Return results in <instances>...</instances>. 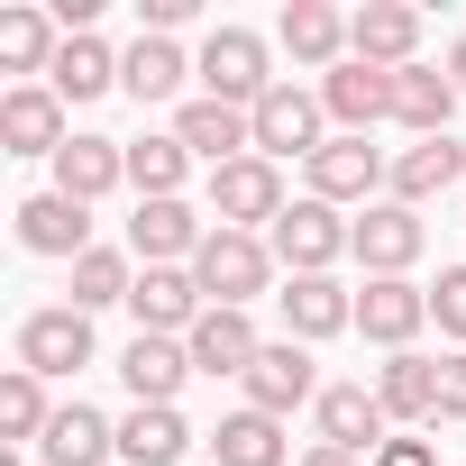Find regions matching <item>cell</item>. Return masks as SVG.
Wrapping results in <instances>:
<instances>
[{"label": "cell", "instance_id": "1", "mask_svg": "<svg viewBox=\"0 0 466 466\" xmlns=\"http://www.w3.org/2000/svg\"><path fill=\"white\" fill-rule=\"evenodd\" d=\"M192 284H201V302H210V311H248V302L275 284V248H266V238H248V228H210L201 257H192Z\"/></svg>", "mask_w": 466, "mask_h": 466}, {"label": "cell", "instance_id": "2", "mask_svg": "<svg viewBox=\"0 0 466 466\" xmlns=\"http://www.w3.org/2000/svg\"><path fill=\"white\" fill-rule=\"evenodd\" d=\"M192 74H201V101H228V110H257V101L275 92L266 37H257V28H210L201 56H192Z\"/></svg>", "mask_w": 466, "mask_h": 466}, {"label": "cell", "instance_id": "3", "mask_svg": "<svg viewBox=\"0 0 466 466\" xmlns=\"http://www.w3.org/2000/svg\"><path fill=\"white\" fill-rule=\"evenodd\" d=\"M266 248H275V266H284V275H329V266L357 248V219H339L329 201H311V192H302V201L266 228Z\"/></svg>", "mask_w": 466, "mask_h": 466}, {"label": "cell", "instance_id": "4", "mask_svg": "<svg viewBox=\"0 0 466 466\" xmlns=\"http://www.w3.org/2000/svg\"><path fill=\"white\" fill-rule=\"evenodd\" d=\"M248 119H257V156H266V165H284V156L311 165V156L329 147V110H320V92H302V83H275Z\"/></svg>", "mask_w": 466, "mask_h": 466}, {"label": "cell", "instance_id": "5", "mask_svg": "<svg viewBox=\"0 0 466 466\" xmlns=\"http://www.w3.org/2000/svg\"><path fill=\"white\" fill-rule=\"evenodd\" d=\"M284 210H293V201H284V174H275L266 156H238V165L210 174V219H219V228H248V238H266Z\"/></svg>", "mask_w": 466, "mask_h": 466}, {"label": "cell", "instance_id": "6", "mask_svg": "<svg viewBox=\"0 0 466 466\" xmlns=\"http://www.w3.org/2000/svg\"><path fill=\"white\" fill-rule=\"evenodd\" d=\"M238 384H248V411H275V420H293L302 402H320V366H311L302 339H266Z\"/></svg>", "mask_w": 466, "mask_h": 466}, {"label": "cell", "instance_id": "7", "mask_svg": "<svg viewBox=\"0 0 466 466\" xmlns=\"http://www.w3.org/2000/svg\"><path fill=\"white\" fill-rule=\"evenodd\" d=\"M357 329L402 357V348L430 329V284H411V275H366V284H357Z\"/></svg>", "mask_w": 466, "mask_h": 466}, {"label": "cell", "instance_id": "8", "mask_svg": "<svg viewBox=\"0 0 466 466\" xmlns=\"http://www.w3.org/2000/svg\"><path fill=\"white\" fill-rule=\"evenodd\" d=\"M420 248H430V228H420L411 201H366V210H357V248H348V257H357L366 275H411Z\"/></svg>", "mask_w": 466, "mask_h": 466}, {"label": "cell", "instance_id": "9", "mask_svg": "<svg viewBox=\"0 0 466 466\" xmlns=\"http://www.w3.org/2000/svg\"><path fill=\"white\" fill-rule=\"evenodd\" d=\"M348 56L375 65V74L420 65V10L411 0H366V10H348Z\"/></svg>", "mask_w": 466, "mask_h": 466}, {"label": "cell", "instance_id": "10", "mask_svg": "<svg viewBox=\"0 0 466 466\" xmlns=\"http://www.w3.org/2000/svg\"><path fill=\"white\" fill-rule=\"evenodd\" d=\"M19 366L28 375H83L92 366V311H74V302L28 311L19 320Z\"/></svg>", "mask_w": 466, "mask_h": 466}, {"label": "cell", "instance_id": "11", "mask_svg": "<svg viewBox=\"0 0 466 466\" xmlns=\"http://www.w3.org/2000/svg\"><path fill=\"white\" fill-rule=\"evenodd\" d=\"M65 101L46 92V83H10V92H0V156H65Z\"/></svg>", "mask_w": 466, "mask_h": 466}, {"label": "cell", "instance_id": "12", "mask_svg": "<svg viewBox=\"0 0 466 466\" xmlns=\"http://www.w3.org/2000/svg\"><path fill=\"white\" fill-rule=\"evenodd\" d=\"M311 430H320V448H348V457H375L393 420H384L375 384H320V402H311Z\"/></svg>", "mask_w": 466, "mask_h": 466}, {"label": "cell", "instance_id": "13", "mask_svg": "<svg viewBox=\"0 0 466 466\" xmlns=\"http://www.w3.org/2000/svg\"><path fill=\"white\" fill-rule=\"evenodd\" d=\"M10 219H19V248H28V257H65V266H74V257H92V210H83V201H65L56 183H46V192H28Z\"/></svg>", "mask_w": 466, "mask_h": 466}, {"label": "cell", "instance_id": "14", "mask_svg": "<svg viewBox=\"0 0 466 466\" xmlns=\"http://www.w3.org/2000/svg\"><path fill=\"white\" fill-rule=\"evenodd\" d=\"M375 183H393V156L384 147H366V137H329L320 156H311V201H375Z\"/></svg>", "mask_w": 466, "mask_h": 466}, {"label": "cell", "instance_id": "15", "mask_svg": "<svg viewBox=\"0 0 466 466\" xmlns=\"http://www.w3.org/2000/svg\"><path fill=\"white\" fill-rule=\"evenodd\" d=\"M128 311H137V329H147V339H192V320H201L210 302H201L192 266H147V275H137V293H128Z\"/></svg>", "mask_w": 466, "mask_h": 466}, {"label": "cell", "instance_id": "16", "mask_svg": "<svg viewBox=\"0 0 466 466\" xmlns=\"http://www.w3.org/2000/svg\"><path fill=\"white\" fill-rule=\"evenodd\" d=\"M284 339H339V329H357V293L339 284V275H284Z\"/></svg>", "mask_w": 466, "mask_h": 466}, {"label": "cell", "instance_id": "17", "mask_svg": "<svg viewBox=\"0 0 466 466\" xmlns=\"http://www.w3.org/2000/svg\"><path fill=\"white\" fill-rule=\"evenodd\" d=\"M201 210L192 201H137V219H128V257L137 266H192L201 257Z\"/></svg>", "mask_w": 466, "mask_h": 466}, {"label": "cell", "instance_id": "18", "mask_svg": "<svg viewBox=\"0 0 466 466\" xmlns=\"http://www.w3.org/2000/svg\"><path fill=\"white\" fill-rule=\"evenodd\" d=\"M174 137L219 174V165H238V156H257V119L248 110H228V101H183L174 110Z\"/></svg>", "mask_w": 466, "mask_h": 466}, {"label": "cell", "instance_id": "19", "mask_svg": "<svg viewBox=\"0 0 466 466\" xmlns=\"http://www.w3.org/2000/svg\"><path fill=\"white\" fill-rule=\"evenodd\" d=\"M320 110L339 119V137H366L375 119H393V74H375V65H339V74H320Z\"/></svg>", "mask_w": 466, "mask_h": 466}, {"label": "cell", "instance_id": "20", "mask_svg": "<svg viewBox=\"0 0 466 466\" xmlns=\"http://www.w3.org/2000/svg\"><path fill=\"white\" fill-rule=\"evenodd\" d=\"M119 183H128V147H119V137L74 128V137H65V156H56V192L92 210V201H101V192H119Z\"/></svg>", "mask_w": 466, "mask_h": 466}, {"label": "cell", "instance_id": "21", "mask_svg": "<svg viewBox=\"0 0 466 466\" xmlns=\"http://www.w3.org/2000/svg\"><path fill=\"white\" fill-rule=\"evenodd\" d=\"M275 37H284V56L311 65V74H339V65H348V19L329 10V0H284Z\"/></svg>", "mask_w": 466, "mask_h": 466}, {"label": "cell", "instance_id": "22", "mask_svg": "<svg viewBox=\"0 0 466 466\" xmlns=\"http://www.w3.org/2000/svg\"><path fill=\"white\" fill-rule=\"evenodd\" d=\"M56 56H65L56 10H37V0H10V10H0V74H56Z\"/></svg>", "mask_w": 466, "mask_h": 466}, {"label": "cell", "instance_id": "23", "mask_svg": "<svg viewBox=\"0 0 466 466\" xmlns=\"http://www.w3.org/2000/svg\"><path fill=\"white\" fill-rule=\"evenodd\" d=\"M466 183V147L457 137H411L402 156H393V201H439V192H457Z\"/></svg>", "mask_w": 466, "mask_h": 466}, {"label": "cell", "instance_id": "24", "mask_svg": "<svg viewBox=\"0 0 466 466\" xmlns=\"http://www.w3.org/2000/svg\"><path fill=\"white\" fill-rule=\"evenodd\" d=\"M183 348H192V375H248L266 339H257V320H248V311H201Z\"/></svg>", "mask_w": 466, "mask_h": 466}, {"label": "cell", "instance_id": "25", "mask_svg": "<svg viewBox=\"0 0 466 466\" xmlns=\"http://www.w3.org/2000/svg\"><path fill=\"white\" fill-rule=\"evenodd\" d=\"M183 375H192V348H183V339H147V329H137V339L119 348V384H128L137 402H174Z\"/></svg>", "mask_w": 466, "mask_h": 466}, {"label": "cell", "instance_id": "26", "mask_svg": "<svg viewBox=\"0 0 466 466\" xmlns=\"http://www.w3.org/2000/svg\"><path fill=\"white\" fill-rule=\"evenodd\" d=\"M375 402H384V420H439V357H420V348H402V357H384V375H375Z\"/></svg>", "mask_w": 466, "mask_h": 466}, {"label": "cell", "instance_id": "27", "mask_svg": "<svg viewBox=\"0 0 466 466\" xmlns=\"http://www.w3.org/2000/svg\"><path fill=\"white\" fill-rule=\"evenodd\" d=\"M183 74H192V56H183L174 37H147V28H137V46L119 56V92H128L137 110H147V101H174Z\"/></svg>", "mask_w": 466, "mask_h": 466}, {"label": "cell", "instance_id": "28", "mask_svg": "<svg viewBox=\"0 0 466 466\" xmlns=\"http://www.w3.org/2000/svg\"><path fill=\"white\" fill-rule=\"evenodd\" d=\"M393 119H402L411 137H448V119H457V83H448L439 65H402V74H393Z\"/></svg>", "mask_w": 466, "mask_h": 466}, {"label": "cell", "instance_id": "29", "mask_svg": "<svg viewBox=\"0 0 466 466\" xmlns=\"http://www.w3.org/2000/svg\"><path fill=\"white\" fill-rule=\"evenodd\" d=\"M46 466H101L110 448H119V420H101L92 402H56V420H46Z\"/></svg>", "mask_w": 466, "mask_h": 466}, {"label": "cell", "instance_id": "30", "mask_svg": "<svg viewBox=\"0 0 466 466\" xmlns=\"http://www.w3.org/2000/svg\"><path fill=\"white\" fill-rule=\"evenodd\" d=\"M183 174H192V147H183L174 128L128 137V192H137V201H183Z\"/></svg>", "mask_w": 466, "mask_h": 466}, {"label": "cell", "instance_id": "31", "mask_svg": "<svg viewBox=\"0 0 466 466\" xmlns=\"http://www.w3.org/2000/svg\"><path fill=\"white\" fill-rule=\"evenodd\" d=\"M46 92L56 101H101V92H119V56L101 46V37H65V56H56V74H46Z\"/></svg>", "mask_w": 466, "mask_h": 466}, {"label": "cell", "instance_id": "32", "mask_svg": "<svg viewBox=\"0 0 466 466\" xmlns=\"http://www.w3.org/2000/svg\"><path fill=\"white\" fill-rule=\"evenodd\" d=\"M183 448H192V430H183L174 402H137V411L119 420V457H128V466H174Z\"/></svg>", "mask_w": 466, "mask_h": 466}, {"label": "cell", "instance_id": "33", "mask_svg": "<svg viewBox=\"0 0 466 466\" xmlns=\"http://www.w3.org/2000/svg\"><path fill=\"white\" fill-rule=\"evenodd\" d=\"M210 457H219V466H284V420L238 402V411L210 430Z\"/></svg>", "mask_w": 466, "mask_h": 466}, {"label": "cell", "instance_id": "34", "mask_svg": "<svg viewBox=\"0 0 466 466\" xmlns=\"http://www.w3.org/2000/svg\"><path fill=\"white\" fill-rule=\"evenodd\" d=\"M128 293H137L128 248H92V257H74V311H110V302H128Z\"/></svg>", "mask_w": 466, "mask_h": 466}, {"label": "cell", "instance_id": "35", "mask_svg": "<svg viewBox=\"0 0 466 466\" xmlns=\"http://www.w3.org/2000/svg\"><path fill=\"white\" fill-rule=\"evenodd\" d=\"M46 420H56V402H46V375L10 366V375H0V439H46Z\"/></svg>", "mask_w": 466, "mask_h": 466}, {"label": "cell", "instance_id": "36", "mask_svg": "<svg viewBox=\"0 0 466 466\" xmlns=\"http://www.w3.org/2000/svg\"><path fill=\"white\" fill-rule=\"evenodd\" d=\"M430 320H439V339L466 348V266H439V284H430Z\"/></svg>", "mask_w": 466, "mask_h": 466}, {"label": "cell", "instance_id": "37", "mask_svg": "<svg viewBox=\"0 0 466 466\" xmlns=\"http://www.w3.org/2000/svg\"><path fill=\"white\" fill-rule=\"evenodd\" d=\"M439 420H466V348L439 357Z\"/></svg>", "mask_w": 466, "mask_h": 466}, {"label": "cell", "instance_id": "38", "mask_svg": "<svg viewBox=\"0 0 466 466\" xmlns=\"http://www.w3.org/2000/svg\"><path fill=\"white\" fill-rule=\"evenodd\" d=\"M201 10V0H137V19H147V37H174L183 19Z\"/></svg>", "mask_w": 466, "mask_h": 466}, {"label": "cell", "instance_id": "39", "mask_svg": "<svg viewBox=\"0 0 466 466\" xmlns=\"http://www.w3.org/2000/svg\"><path fill=\"white\" fill-rule=\"evenodd\" d=\"M375 466H439V448H430V439H384Z\"/></svg>", "mask_w": 466, "mask_h": 466}, {"label": "cell", "instance_id": "40", "mask_svg": "<svg viewBox=\"0 0 466 466\" xmlns=\"http://www.w3.org/2000/svg\"><path fill=\"white\" fill-rule=\"evenodd\" d=\"M302 466H375V457H348V448H320V439H311V448H302Z\"/></svg>", "mask_w": 466, "mask_h": 466}, {"label": "cell", "instance_id": "41", "mask_svg": "<svg viewBox=\"0 0 466 466\" xmlns=\"http://www.w3.org/2000/svg\"><path fill=\"white\" fill-rule=\"evenodd\" d=\"M448 83H457V92H466V37H457V46H448Z\"/></svg>", "mask_w": 466, "mask_h": 466}]
</instances>
